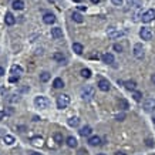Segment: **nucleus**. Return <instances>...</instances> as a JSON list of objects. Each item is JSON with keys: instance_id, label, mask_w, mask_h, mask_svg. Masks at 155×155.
<instances>
[{"instance_id": "nucleus-4", "label": "nucleus", "mask_w": 155, "mask_h": 155, "mask_svg": "<svg viewBox=\"0 0 155 155\" xmlns=\"http://www.w3.org/2000/svg\"><path fill=\"white\" fill-rule=\"evenodd\" d=\"M133 53H134V57L135 58H138V60H142L144 58V47H142V44H140V43H137V44L134 46V50H133Z\"/></svg>"}, {"instance_id": "nucleus-45", "label": "nucleus", "mask_w": 155, "mask_h": 155, "mask_svg": "<svg viewBox=\"0 0 155 155\" xmlns=\"http://www.w3.org/2000/svg\"><path fill=\"white\" fill-rule=\"evenodd\" d=\"M151 81L155 84V74H152V77H151Z\"/></svg>"}, {"instance_id": "nucleus-37", "label": "nucleus", "mask_w": 155, "mask_h": 155, "mask_svg": "<svg viewBox=\"0 0 155 155\" xmlns=\"http://www.w3.org/2000/svg\"><path fill=\"white\" fill-rule=\"evenodd\" d=\"M78 155H88V152H87L84 148H80V149H78Z\"/></svg>"}, {"instance_id": "nucleus-22", "label": "nucleus", "mask_w": 155, "mask_h": 155, "mask_svg": "<svg viewBox=\"0 0 155 155\" xmlns=\"http://www.w3.org/2000/svg\"><path fill=\"white\" fill-rule=\"evenodd\" d=\"M73 51H74L76 54H83L84 47H83V44H80V43H74V44H73Z\"/></svg>"}, {"instance_id": "nucleus-17", "label": "nucleus", "mask_w": 155, "mask_h": 155, "mask_svg": "<svg viewBox=\"0 0 155 155\" xmlns=\"http://www.w3.org/2000/svg\"><path fill=\"white\" fill-rule=\"evenodd\" d=\"M88 144L93 145V147H97V145H101V138L94 135V137H90L88 138Z\"/></svg>"}, {"instance_id": "nucleus-9", "label": "nucleus", "mask_w": 155, "mask_h": 155, "mask_svg": "<svg viewBox=\"0 0 155 155\" xmlns=\"http://www.w3.org/2000/svg\"><path fill=\"white\" fill-rule=\"evenodd\" d=\"M97 86H98V88H100L101 91H110V88H111L110 81H108V80H105V78H101Z\"/></svg>"}, {"instance_id": "nucleus-19", "label": "nucleus", "mask_w": 155, "mask_h": 155, "mask_svg": "<svg viewBox=\"0 0 155 155\" xmlns=\"http://www.w3.org/2000/svg\"><path fill=\"white\" fill-rule=\"evenodd\" d=\"M127 4L130 7H135V9H140L142 6V1L141 0H127Z\"/></svg>"}, {"instance_id": "nucleus-39", "label": "nucleus", "mask_w": 155, "mask_h": 155, "mask_svg": "<svg viewBox=\"0 0 155 155\" xmlns=\"http://www.w3.org/2000/svg\"><path fill=\"white\" fill-rule=\"evenodd\" d=\"M19 100H20L19 95H11V98H10V101H13V102H14V101H19Z\"/></svg>"}, {"instance_id": "nucleus-5", "label": "nucleus", "mask_w": 155, "mask_h": 155, "mask_svg": "<svg viewBox=\"0 0 155 155\" xmlns=\"http://www.w3.org/2000/svg\"><path fill=\"white\" fill-rule=\"evenodd\" d=\"M141 20H142L144 23H149V22H152V20H155V10H154V9L147 10L144 14H142Z\"/></svg>"}, {"instance_id": "nucleus-1", "label": "nucleus", "mask_w": 155, "mask_h": 155, "mask_svg": "<svg viewBox=\"0 0 155 155\" xmlns=\"http://www.w3.org/2000/svg\"><path fill=\"white\" fill-rule=\"evenodd\" d=\"M94 95H95V88L93 86H84L81 88V98L83 100L90 101L94 98Z\"/></svg>"}, {"instance_id": "nucleus-42", "label": "nucleus", "mask_w": 155, "mask_h": 155, "mask_svg": "<svg viewBox=\"0 0 155 155\" xmlns=\"http://www.w3.org/2000/svg\"><path fill=\"white\" fill-rule=\"evenodd\" d=\"M4 114H6V112H3V111H0V121H1V120L4 118Z\"/></svg>"}, {"instance_id": "nucleus-23", "label": "nucleus", "mask_w": 155, "mask_h": 155, "mask_svg": "<svg viewBox=\"0 0 155 155\" xmlns=\"http://www.w3.org/2000/svg\"><path fill=\"white\" fill-rule=\"evenodd\" d=\"M53 87L54 88H63L64 87V81L61 80V78H54V81H53Z\"/></svg>"}, {"instance_id": "nucleus-48", "label": "nucleus", "mask_w": 155, "mask_h": 155, "mask_svg": "<svg viewBox=\"0 0 155 155\" xmlns=\"http://www.w3.org/2000/svg\"><path fill=\"white\" fill-rule=\"evenodd\" d=\"M74 1H76V3H81L83 0H74Z\"/></svg>"}, {"instance_id": "nucleus-50", "label": "nucleus", "mask_w": 155, "mask_h": 155, "mask_svg": "<svg viewBox=\"0 0 155 155\" xmlns=\"http://www.w3.org/2000/svg\"><path fill=\"white\" fill-rule=\"evenodd\" d=\"M154 124H155V118H154Z\"/></svg>"}, {"instance_id": "nucleus-40", "label": "nucleus", "mask_w": 155, "mask_h": 155, "mask_svg": "<svg viewBox=\"0 0 155 155\" xmlns=\"http://www.w3.org/2000/svg\"><path fill=\"white\" fill-rule=\"evenodd\" d=\"M78 10H81V11L87 10V6H78Z\"/></svg>"}, {"instance_id": "nucleus-24", "label": "nucleus", "mask_w": 155, "mask_h": 155, "mask_svg": "<svg viewBox=\"0 0 155 155\" xmlns=\"http://www.w3.org/2000/svg\"><path fill=\"white\" fill-rule=\"evenodd\" d=\"M67 145L70 147V148H76L78 145V142H77V140L74 138V137H68L67 138Z\"/></svg>"}, {"instance_id": "nucleus-44", "label": "nucleus", "mask_w": 155, "mask_h": 155, "mask_svg": "<svg viewBox=\"0 0 155 155\" xmlns=\"http://www.w3.org/2000/svg\"><path fill=\"white\" fill-rule=\"evenodd\" d=\"M115 155H127V154H125V152H120V151H118V152H115Z\"/></svg>"}, {"instance_id": "nucleus-11", "label": "nucleus", "mask_w": 155, "mask_h": 155, "mask_svg": "<svg viewBox=\"0 0 155 155\" xmlns=\"http://www.w3.org/2000/svg\"><path fill=\"white\" fill-rule=\"evenodd\" d=\"M43 22H44L46 24H53V23L55 22V16L53 13H46L44 16H43Z\"/></svg>"}, {"instance_id": "nucleus-18", "label": "nucleus", "mask_w": 155, "mask_h": 155, "mask_svg": "<svg viewBox=\"0 0 155 155\" xmlns=\"http://www.w3.org/2000/svg\"><path fill=\"white\" fill-rule=\"evenodd\" d=\"M53 58H54L57 63H61V64H64L67 61V58L64 57V54H61V53H54V54H53Z\"/></svg>"}, {"instance_id": "nucleus-21", "label": "nucleus", "mask_w": 155, "mask_h": 155, "mask_svg": "<svg viewBox=\"0 0 155 155\" xmlns=\"http://www.w3.org/2000/svg\"><path fill=\"white\" fill-rule=\"evenodd\" d=\"M13 9L14 10H23L24 9V1L23 0H14L13 1Z\"/></svg>"}, {"instance_id": "nucleus-31", "label": "nucleus", "mask_w": 155, "mask_h": 155, "mask_svg": "<svg viewBox=\"0 0 155 155\" xmlns=\"http://www.w3.org/2000/svg\"><path fill=\"white\" fill-rule=\"evenodd\" d=\"M133 97L135 101H141L142 100V93L141 91H133Z\"/></svg>"}, {"instance_id": "nucleus-3", "label": "nucleus", "mask_w": 155, "mask_h": 155, "mask_svg": "<svg viewBox=\"0 0 155 155\" xmlns=\"http://www.w3.org/2000/svg\"><path fill=\"white\" fill-rule=\"evenodd\" d=\"M68 104H70V95H67V94H61V95H58V97H57V108L63 110V108H66Z\"/></svg>"}, {"instance_id": "nucleus-33", "label": "nucleus", "mask_w": 155, "mask_h": 155, "mask_svg": "<svg viewBox=\"0 0 155 155\" xmlns=\"http://www.w3.org/2000/svg\"><path fill=\"white\" fill-rule=\"evenodd\" d=\"M114 50H115L117 53H122V50H124V48H122L121 44H114Z\"/></svg>"}, {"instance_id": "nucleus-2", "label": "nucleus", "mask_w": 155, "mask_h": 155, "mask_svg": "<svg viewBox=\"0 0 155 155\" xmlns=\"http://www.w3.org/2000/svg\"><path fill=\"white\" fill-rule=\"evenodd\" d=\"M34 105H36L37 108H40V110H46V108H48V105H50V100H48L47 97L39 95V97L34 98Z\"/></svg>"}, {"instance_id": "nucleus-41", "label": "nucleus", "mask_w": 155, "mask_h": 155, "mask_svg": "<svg viewBox=\"0 0 155 155\" xmlns=\"http://www.w3.org/2000/svg\"><path fill=\"white\" fill-rule=\"evenodd\" d=\"M17 130H19V131H20V133H23V131H26V127H17Z\"/></svg>"}, {"instance_id": "nucleus-32", "label": "nucleus", "mask_w": 155, "mask_h": 155, "mask_svg": "<svg viewBox=\"0 0 155 155\" xmlns=\"http://www.w3.org/2000/svg\"><path fill=\"white\" fill-rule=\"evenodd\" d=\"M32 142H33L34 145H41L43 144V138H41V137H36V138L32 140Z\"/></svg>"}, {"instance_id": "nucleus-14", "label": "nucleus", "mask_w": 155, "mask_h": 155, "mask_svg": "<svg viewBox=\"0 0 155 155\" xmlns=\"http://www.w3.org/2000/svg\"><path fill=\"white\" fill-rule=\"evenodd\" d=\"M78 133H80V135H81V137H90V135H91V133H93V128H91V127H88V125H86V127H83V128H81Z\"/></svg>"}, {"instance_id": "nucleus-28", "label": "nucleus", "mask_w": 155, "mask_h": 155, "mask_svg": "<svg viewBox=\"0 0 155 155\" xmlns=\"http://www.w3.org/2000/svg\"><path fill=\"white\" fill-rule=\"evenodd\" d=\"M80 74H81V77L90 78L91 77V70H90V68H83V70L80 71Z\"/></svg>"}, {"instance_id": "nucleus-38", "label": "nucleus", "mask_w": 155, "mask_h": 155, "mask_svg": "<svg viewBox=\"0 0 155 155\" xmlns=\"http://www.w3.org/2000/svg\"><path fill=\"white\" fill-rule=\"evenodd\" d=\"M111 1H112L115 6H121L122 4V0H111Z\"/></svg>"}, {"instance_id": "nucleus-27", "label": "nucleus", "mask_w": 155, "mask_h": 155, "mask_svg": "<svg viewBox=\"0 0 155 155\" xmlns=\"http://www.w3.org/2000/svg\"><path fill=\"white\" fill-rule=\"evenodd\" d=\"M78 124H80V120H78L77 117H73V118L68 120V125L70 127H74L76 128V127H78Z\"/></svg>"}, {"instance_id": "nucleus-29", "label": "nucleus", "mask_w": 155, "mask_h": 155, "mask_svg": "<svg viewBox=\"0 0 155 155\" xmlns=\"http://www.w3.org/2000/svg\"><path fill=\"white\" fill-rule=\"evenodd\" d=\"M50 77H51V76H50V73H47V71H43V73L40 74V80H41L43 83H47V81L50 80Z\"/></svg>"}, {"instance_id": "nucleus-15", "label": "nucleus", "mask_w": 155, "mask_h": 155, "mask_svg": "<svg viewBox=\"0 0 155 155\" xmlns=\"http://www.w3.org/2000/svg\"><path fill=\"white\" fill-rule=\"evenodd\" d=\"M4 22H6L7 26H13V24L16 23V19H14V16L11 14L10 11H9V13H6V16H4Z\"/></svg>"}, {"instance_id": "nucleus-43", "label": "nucleus", "mask_w": 155, "mask_h": 155, "mask_svg": "<svg viewBox=\"0 0 155 155\" xmlns=\"http://www.w3.org/2000/svg\"><path fill=\"white\" fill-rule=\"evenodd\" d=\"M4 74V70H3V67H0V77Z\"/></svg>"}, {"instance_id": "nucleus-10", "label": "nucleus", "mask_w": 155, "mask_h": 155, "mask_svg": "<svg viewBox=\"0 0 155 155\" xmlns=\"http://www.w3.org/2000/svg\"><path fill=\"white\" fill-rule=\"evenodd\" d=\"M10 73L13 74V76H17V77H20L23 74V68L22 66H17V64H13L10 68Z\"/></svg>"}, {"instance_id": "nucleus-26", "label": "nucleus", "mask_w": 155, "mask_h": 155, "mask_svg": "<svg viewBox=\"0 0 155 155\" xmlns=\"http://www.w3.org/2000/svg\"><path fill=\"white\" fill-rule=\"evenodd\" d=\"M71 17H73V20H74V22H77V23H83V22H84V17H83L80 13H77V11H76V13H73V14H71Z\"/></svg>"}, {"instance_id": "nucleus-36", "label": "nucleus", "mask_w": 155, "mask_h": 155, "mask_svg": "<svg viewBox=\"0 0 155 155\" xmlns=\"http://www.w3.org/2000/svg\"><path fill=\"white\" fill-rule=\"evenodd\" d=\"M115 118H117L118 121H122V120H125V114H124V112H121V114H118Z\"/></svg>"}, {"instance_id": "nucleus-6", "label": "nucleus", "mask_w": 155, "mask_h": 155, "mask_svg": "<svg viewBox=\"0 0 155 155\" xmlns=\"http://www.w3.org/2000/svg\"><path fill=\"white\" fill-rule=\"evenodd\" d=\"M140 36H141V39H142V40L149 41V40L152 39V32H151V29H149V27H142V29L140 30Z\"/></svg>"}, {"instance_id": "nucleus-13", "label": "nucleus", "mask_w": 155, "mask_h": 155, "mask_svg": "<svg viewBox=\"0 0 155 155\" xmlns=\"http://www.w3.org/2000/svg\"><path fill=\"white\" fill-rule=\"evenodd\" d=\"M122 84L125 86V88L130 90V91H135V88H137V83H135L134 80H128V81H124Z\"/></svg>"}, {"instance_id": "nucleus-35", "label": "nucleus", "mask_w": 155, "mask_h": 155, "mask_svg": "<svg viewBox=\"0 0 155 155\" xmlns=\"http://www.w3.org/2000/svg\"><path fill=\"white\" fill-rule=\"evenodd\" d=\"M19 78L20 77H17V76H11V77L9 78V81H10V83H19Z\"/></svg>"}, {"instance_id": "nucleus-47", "label": "nucleus", "mask_w": 155, "mask_h": 155, "mask_svg": "<svg viewBox=\"0 0 155 155\" xmlns=\"http://www.w3.org/2000/svg\"><path fill=\"white\" fill-rule=\"evenodd\" d=\"M30 155H41V154H39V152H32Z\"/></svg>"}, {"instance_id": "nucleus-49", "label": "nucleus", "mask_w": 155, "mask_h": 155, "mask_svg": "<svg viewBox=\"0 0 155 155\" xmlns=\"http://www.w3.org/2000/svg\"><path fill=\"white\" fill-rule=\"evenodd\" d=\"M97 155H105V154H97Z\"/></svg>"}, {"instance_id": "nucleus-25", "label": "nucleus", "mask_w": 155, "mask_h": 155, "mask_svg": "<svg viewBox=\"0 0 155 155\" xmlns=\"http://www.w3.org/2000/svg\"><path fill=\"white\" fill-rule=\"evenodd\" d=\"M3 142H4L6 145H13L14 144V137H11V135H9V134L4 135V137H3Z\"/></svg>"}, {"instance_id": "nucleus-30", "label": "nucleus", "mask_w": 155, "mask_h": 155, "mask_svg": "<svg viewBox=\"0 0 155 155\" xmlns=\"http://www.w3.org/2000/svg\"><path fill=\"white\" fill-rule=\"evenodd\" d=\"M53 138H54V141L57 144H63V134L61 133H55Z\"/></svg>"}, {"instance_id": "nucleus-8", "label": "nucleus", "mask_w": 155, "mask_h": 155, "mask_svg": "<svg viewBox=\"0 0 155 155\" xmlns=\"http://www.w3.org/2000/svg\"><path fill=\"white\" fill-rule=\"evenodd\" d=\"M144 110L147 111V112H151V111L155 110V100L154 98H148V100L144 101Z\"/></svg>"}, {"instance_id": "nucleus-12", "label": "nucleus", "mask_w": 155, "mask_h": 155, "mask_svg": "<svg viewBox=\"0 0 155 155\" xmlns=\"http://www.w3.org/2000/svg\"><path fill=\"white\" fill-rule=\"evenodd\" d=\"M51 37L55 39V40L61 39V37H63V30H61L60 27H54V29H51Z\"/></svg>"}, {"instance_id": "nucleus-34", "label": "nucleus", "mask_w": 155, "mask_h": 155, "mask_svg": "<svg viewBox=\"0 0 155 155\" xmlns=\"http://www.w3.org/2000/svg\"><path fill=\"white\" fill-rule=\"evenodd\" d=\"M145 145H147V147H154V141H152L151 138H147V140H145Z\"/></svg>"}, {"instance_id": "nucleus-16", "label": "nucleus", "mask_w": 155, "mask_h": 155, "mask_svg": "<svg viewBox=\"0 0 155 155\" xmlns=\"http://www.w3.org/2000/svg\"><path fill=\"white\" fill-rule=\"evenodd\" d=\"M101 58H102V61L104 63H107V64H112L114 63V55L111 54V53H105V54L101 55Z\"/></svg>"}, {"instance_id": "nucleus-46", "label": "nucleus", "mask_w": 155, "mask_h": 155, "mask_svg": "<svg viewBox=\"0 0 155 155\" xmlns=\"http://www.w3.org/2000/svg\"><path fill=\"white\" fill-rule=\"evenodd\" d=\"M91 3H94V4H97V3H100V0H91Z\"/></svg>"}, {"instance_id": "nucleus-7", "label": "nucleus", "mask_w": 155, "mask_h": 155, "mask_svg": "<svg viewBox=\"0 0 155 155\" xmlns=\"http://www.w3.org/2000/svg\"><path fill=\"white\" fill-rule=\"evenodd\" d=\"M107 34H108V37H110V39H120L121 36H124V34H125V32H118L117 29L110 27V29L107 30Z\"/></svg>"}, {"instance_id": "nucleus-20", "label": "nucleus", "mask_w": 155, "mask_h": 155, "mask_svg": "<svg viewBox=\"0 0 155 155\" xmlns=\"http://www.w3.org/2000/svg\"><path fill=\"white\" fill-rule=\"evenodd\" d=\"M118 107H120V110L127 111L128 108H130V104H128V101H127V100H124V98H120V100H118Z\"/></svg>"}]
</instances>
